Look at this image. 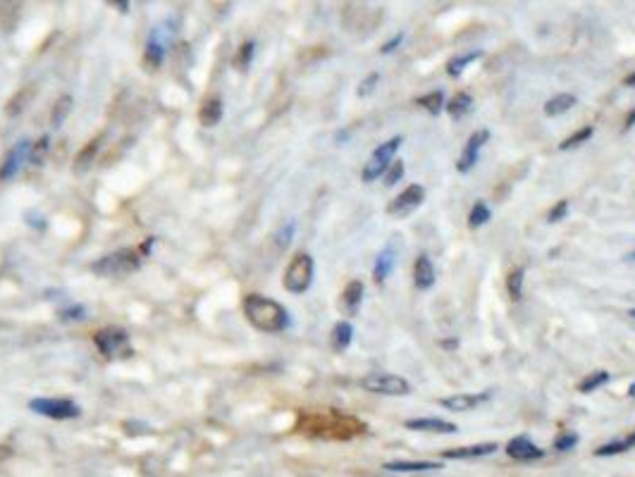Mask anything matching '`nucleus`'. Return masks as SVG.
<instances>
[{"label": "nucleus", "instance_id": "14", "mask_svg": "<svg viewBox=\"0 0 635 477\" xmlns=\"http://www.w3.org/2000/svg\"><path fill=\"white\" fill-rule=\"evenodd\" d=\"M487 399H490V392H485V394H457V396L439 399V406L447 408V411H454V413H466V411L478 408L480 403H485Z\"/></svg>", "mask_w": 635, "mask_h": 477}, {"label": "nucleus", "instance_id": "13", "mask_svg": "<svg viewBox=\"0 0 635 477\" xmlns=\"http://www.w3.org/2000/svg\"><path fill=\"white\" fill-rule=\"evenodd\" d=\"M506 454H509V459L521 461V463L538 461V459H543V456H545L543 449H540L538 444H533V439H530V436H525V434L513 436L509 444H506Z\"/></svg>", "mask_w": 635, "mask_h": 477}, {"label": "nucleus", "instance_id": "43", "mask_svg": "<svg viewBox=\"0 0 635 477\" xmlns=\"http://www.w3.org/2000/svg\"><path fill=\"white\" fill-rule=\"evenodd\" d=\"M626 444H628V446H631V449L635 446V432H631V434H628V436H626Z\"/></svg>", "mask_w": 635, "mask_h": 477}, {"label": "nucleus", "instance_id": "30", "mask_svg": "<svg viewBox=\"0 0 635 477\" xmlns=\"http://www.w3.org/2000/svg\"><path fill=\"white\" fill-rule=\"evenodd\" d=\"M506 291H509V296L513 301H518L523 296V270H521V267L509 272V277H506Z\"/></svg>", "mask_w": 635, "mask_h": 477}, {"label": "nucleus", "instance_id": "22", "mask_svg": "<svg viewBox=\"0 0 635 477\" xmlns=\"http://www.w3.org/2000/svg\"><path fill=\"white\" fill-rule=\"evenodd\" d=\"M444 110H447V115H449L452 119H464L468 112L473 110V98H471V93H466V91H459L457 96H454L449 103L444 105Z\"/></svg>", "mask_w": 635, "mask_h": 477}, {"label": "nucleus", "instance_id": "48", "mask_svg": "<svg viewBox=\"0 0 635 477\" xmlns=\"http://www.w3.org/2000/svg\"><path fill=\"white\" fill-rule=\"evenodd\" d=\"M0 456H5V451H0Z\"/></svg>", "mask_w": 635, "mask_h": 477}, {"label": "nucleus", "instance_id": "33", "mask_svg": "<svg viewBox=\"0 0 635 477\" xmlns=\"http://www.w3.org/2000/svg\"><path fill=\"white\" fill-rule=\"evenodd\" d=\"M253 50H256V43H253V41L244 43L242 48H239V55H237V60H234V65H237L239 70H246V67L251 65V60H253Z\"/></svg>", "mask_w": 635, "mask_h": 477}, {"label": "nucleus", "instance_id": "12", "mask_svg": "<svg viewBox=\"0 0 635 477\" xmlns=\"http://www.w3.org/2000/svg\"><path fill=\"white\" fill-rule=\"evenodd\" d=\"M172 38V29L167 26H156L151 31L149 41H146V63L151 67H160L165 60V50H167V41Z\"/></svg>", "mask_w": 635, "mask_h": 477}, {"label": "nucleus", "instance_id": "3", "mask_svg": "<svg viewBox=\"0 0 635 477\" xmlns=\"http://www.w3.org/2000/svg\"><path fill=\"white\" fill-rule=\"evenodd\" d=\"M142 267V251L137 248H119L115 253H108L98 258L91 265V272L98 277H124Z\"/></svg>", "mask_w": 635, "mask_h": 477}, {"label": "nucleus", "instance_id": "32", "mask_svg": "<svg viewBox=\"0 0 635 477\" xmlns=\"http://www.w3.org/2000/svg\"><path fill=\"white\" fill-rule=\"evenodd\" d=\"M592 136V127H583V129L580 132H576L573 134V136H568L564 144H559V149L561 151H568V149H576V146H580V144H585L587 139Z\"/></svg>", "mask_w": 635, "mask_h": 477}, {"label": "nucleus", "instance_id": "34", "mask_svg": "<svg viewBox=\"0 0 635 477\" xmlns=\"http://www.w3.org/2000/svg\"><path fill=\"white\" fill-rule=\"evenodd\" d=\"M578 444V434L576 432H564L557 436V441H554V449L557 451H571L573 446Z\"/></svg>", "mask_w": 635, "mask_h": 477}, {"label": "nucleus", "instance_id": "11", "mask_svg": "<svg viewBox=\"0 0 635 477\" xmlns=\"http://www.w3.org/2000/svg\"><path fill=\"white\" fill-rule=\"evenodd\" d=\"M487 141H490V132H487V129H478V132H473L471 136H468L466 146H464V153H461V158H459V163H457V170L459 172L466 174V172H471L473 167H476L478 153L487 144Z\"/></svg>", "mask_w": 635, "mask_h": 477}, {"label": "nucleus", "instance_id": "21", "mask_svg": "<svg viewBox=\"0 0 635 477\" xmlns=\"http://www.w3.org/2000/svg\"><path fill=\"white\" fill-rule=\"evenodd\" d=\"M351 339H353V327L346 320L337 322V325L332 327V334H330L332 351H337V353L346 351V348H349V344H351Z\"/></svg>", "mask_w": 635, "mask_h": 477}, {"label": "nucleus", "instance_id": "38", "mask_svg": "<svg viewBox=\"0 0 635 477\" xmlns=\"http://www.w3.org/2000/svg\"><path fill=\"white\" fill-rule=\"evenodd\" d=\"M378 72H373L370 77H365L363 82H361V86H358V96H368V93H370L373 89H375V84H378Z\"/></svg>", "mask_w": 635, "mask_h": 477}, {"label": "nucleus", "instance_id": "42", "mask_svg": "<svg viewBox=\"0 0 635 477\" xmlns=\"http://www.w3.org/2000/svg\"><path fill=\"white\" fill-rule=\"evenodd\" d=\"M624 84H626V86H631V89H633V86H635V72H633V75H628V77L624 79Z\"/></svg>", "mask_w": 635, "mask_h": 477}, {"label": "nucleus", "instance_id": "45", "mask_svg": "<svg viewBox=\"0 0 635 477\" xmlns=\"http://www.w3.org/2000/svg\"><path fill=\"white\" fill-rule=\"evenodd\" d=\"M442 346H447V348H454V346H457V341H442Z\"/></svg>", "mask_w": 635, "mask_h": 477}, {"label": "nucleus", "instance_id": "9", "mask_svg": "<svg viewBox=\"0 0 635 477\" xmlns=\"http://www.w3.org/2000/svg\"><path fill=\"white\" fill-rule=\"evenodd\" d=\"M423 200H425V189L420 184H411V186H406L390 205H387V215H392V218H406V215H411L416 208H420Z\"/></svg>", "mask_w": 635, "mask_h": 477}, {"label": "nucleus", "instance_id": "17", "mask_svg": "<svg viewBox=\"0 0 635 477\" xmlns=\"http://www.w3.org/2000/svg\"><path fill=\"white\" fill-rule=\"evenodd\" d=\"M361 304H363V282L353 279L344 286L342 291V301H339V308H342L344 315H356Z\"/></svg>", "mask_w": 635, "mask_h": 477}, {"label": "nucleus", "instance_id": "37", "mask_svg": "<svg viewBox=\"0 0 635 477\" xmlns=\"http://www.w3.org/2000/svg\"><path fill=\"white\" fill-rule=\"evenodd\" d=\"M568 215V200H559L557 205L552 208L550 213H547V223H561V220H564Z\"/></svg>", "mask_w": 635, "mask_h": 477}, {"label": "nucleus", "instance_id": "15", "mask_svg": "<svg viewBox=\"0 0 635 477\" xmlns=\"http://www.w3.org/2000/svg\"><path fill=\"white\" fill-rule=\"evenodd\" d=\"M406 429H413V432H434V434H454L457 432V425L439 418H413L406 420Z\"/></svg>", "mask_w": 635, "mask_h": 477}, {"label": "nucleus", "instance_id": "24", "mask_svg": "<svg viewBox=\"0 0 635 477\" xmlns=\"http://www.w3.org/2000/svg\"><path fill=\"white\" fill-rule=\"evenodd\" d=\"M480 58H483V50H468V53H464V55L452 58L449 65H447V75H449L452 79L461 77V75H464L466 67L471 65V63H476V60H480Z\"/></svg>", "mask_w": 635, "mask_h": 477}, {"label": "nucleus", "instance_id": "40", "mask_svg": "<svg viewBox=\"0 0 635 477\" xmlns=\"http://www.w3.org/2000/svg\"><path fill=\"white\" fill-rule=\"evenodd\" d=\"M404 41V33H397V36L392 38V41H387L383 48H380V53H383V55H387V53H392V50H397V45Z\"/></svg>", "mask_w": 635, "mask_h": 477}, {"label": "nucleus", "instance_id": "18", "mask_svg": "<svg viewBox=\"0 0 635 477\" xmlns=\"http://www.w3.org/2000/svg\"><path fill=\"white\" fill-rule=\"evenodd\" d=\"M413 284L420 291H425V289L434 284V265L427 255H418L416 263H413Z\"/></svg>", "mask_w": 635, "mask_h": 477}, {"label": "nucleus", "instance_id": "26", "mask_svg": "<svg viewBox=\"0 0 635 477\" xmlns=\"http://www.w3.org/2000/svg\"><path fill=\"white\" fill-rule=\"evenodd\" d=\"M609 380H612V375L607 373V370H594V373L587 375V377H585L583 382H580V385H578V392L592 394V392H597L599 387H604Z\"/></svg>", "mask_w": 635, "mask_h": 477}, {"label": "nucleus", "instance_id": "8", "mask_svg": "<svg viewBox=\"0 0 635 477\" xmlns=\"http://www.w3.org/2000/svg\"><path fill=\"white\" fill-rule=\"evenodd\" d=\"M29 408L33 413L46 415V418H53V420H70L82 413L77 403L70 399H31Z\"/></svg>", "mask_w": 635, "mask_h": 477}, {"label": "nucleus", "instance_id": "4", "mask_svg": "<svg viewBox=\"0 0 635 477\" xmlns=\"http://www.w3.org/2000/svg\"><path fill=\"white\" fill-rule=\"evenodd\" d=\"M313 272H316V263H313L311 255L297 253L289 260V265H287L282 284L289 294H304L313 284Z\"/></svg>", "mask_w": 635, "mask_h": 477}, {"label": "nucleus", "instance_id": "41", "mask_svg": "<svg viewBox=\"0 0 635 477\" xmlns=\"http://www.w3.org/2000/svg\"><path fill=\"white\" fill-rule=\"evenodd\" d=\"M633 127H635V107H633V110H631V112H628V117H626V124H624V129L628 132V129H633Z\"/></svg>", "mask_w": 635, "mask_h": 477}, {"label": "nucleus", "instance_id": "1", "mask_svg": "<svg viewBox=\"0 0 635 477\" xmlns=\"http://www.w3.org/2000/svg\"><path fill=\"white\" fill-rule=\"evenodd\" d=\"M297 429L316 439H330V441H346L353 436L363 434L365 425L353 415H346L342 411H304L299 415Z\"/></svg>", "mask_w": 635, "mask_h": 477}, {"label": "nucleus", "instance_id": "2", "mask_svg": "<svg viewBox=\"0 0 635 477\" xmlns=\"http://www.w3.org/2000/svg\"><path fill=\"white\" fill-rule=\"evenodd\" d=\"M244 315L258 332L277 334L289 327V313L275 299H267L263 294H249L244 299Z\"/></svg>", "mask_w": 635, "mask_h": 477}, {"label": "nucleus", "instance_id": "25", "mask_svg": "<svg viewBox=\"0 0 635 477\" xmlns=\"http://www.w3.org/2000/svg\"><path fill=\"white\" fill-rule=\"evenodd\" d=\"M394 270V251L392 248H385L383 253L378 255L375 260V270H373V277H375L378 284H383V282L390 277Z\"/></svg>", "mask_w": 635, "mask_h": 477}, {"label": "nucleus", "instance_id": "10", "mask_svg": "<svg viewBox=\"0 0 635 477\" xmlns=\"http://www.w3.org/2000/svg\"><path fill=\"white\" fill-rule=\"evenodd\" d=\"M29 151H31V141H19L17 146H12V149L5 153L3 163H0V181L12 179L19 170H22V165L26 163V158H29Z\"/></svg>", "mask_w": 635, "mask_h": 477}, {"label": "nucleus", "instance_id": "23", "mask_svg": "<svg viewBox=\"0 0 635 477\" xmlns=\"http://www.w3.org/2000/svg\"><path fill=\"white\" fill-rule=\"evenodd\" d=\"M573 105H576V96H573V93H559V96H554L545 103V115L547 117H559V115H564V112L571 110Z\"/></svg>", "mask_w": 635, "mask_h": 477}, {"label": "nucleus", "instance_id": "47", "mask_svg": "<svg viewBox=\"0 0 635 477\" xmlns=\"http://www.w3.org/2000/svg\"><path fill=\"white\" fill-rule=\"evenodd\" d=\"M628 315H631V318L635 320V308H633V311H631V313H628Z\"/></svg>", "mask_w": 635, "mask_h": 477}, {"label": "nucleus", "instance_id": "19", "mask_svg": "<svg viewBox=\"0 0 635 477\" xmlns=\"http://www.w3.org/2000/svg\"><path fill=\"white\" fill-rule=\"evenodd\" d=\"M442 463L434 461H392L385 463V470L390 473H427V470H439Z\"/></svg>", "mask_w": 635, "mask_h": 477}, {"label": "nucleus", "instance_id": "6", "mask_svg": "<svg viewBox=\"0 0 635 477\" xmlns=\"http://www.w3.org/2000/svg\"><path fill=\"white\" fill-rule=\"evenodd\" d=\"M401 136H392L390 141H385V144H380L375 151H373L370 160L365 163L363 172H361V179L365 181H375L378 177H385V172L390 170V165L394 163V156H397L399 146H401Z\"/></svg>", "mask_w": 635, "mask_h": 477}, {"label": "nucleus", "instance_id": "31", "mask_svg": "<svg viewBox=\"0 0 635 477\" xmlns=\"http://www.w3.org/2000/svg\"><path fill=\"white\" fill-rule=\"evenodd\" d=\"M70 110H72V98H70V96H63V98H60L58 103H55V107H53V117H50V119H53V124H55V127L63 124V122H65V117L70 115Z\"/></svg>", "mask_w": 635, "mask_h": 477}, {"label": "nucleus", "instance_id": "28", "mask_svg": "<svg viewBox=\"0 0 635 477\" xmlns=\"http://www.w3.org/2000/svg\"><path fill=\"white\" fill-rule=\"evenodd\" d=\"M416 103L420 105V107H425L427 112H430L432 117H437L439 112L444 110V93L442 91H432V93H427V96H420Z\"/></svg>", "mask_w": 635, "mask_h": 477}, {"label": "nucleus", "instance_id": "36", "mask_svg": "<svg viewBox=\"0 0 635 477\" xmlns=\"http://www.w3.org/2000/svg\"><path fill=\"white\" fill-rule=\"evenodd\" d=\"M46 151H48V136H43L36 146H31V151H29V163L38 165V163H41V160H43Z\"/></svg>", "mask_w": 635, "mask_h": 477}, {"label": "nucleus", "instance_id": "20", "mask_svg": "<svg viewBox=\"0 0 635 477\" xmlns=\"http://www.w3.org/2000/svg\"><path fill=\"white\" fill-rule=\"evenodd\" d=\"M198 119H201V124H203V127L220 124V119H223V100H220L218 96L203 100V105H201V110H198Z\"/></svg>", "mask_w": 635, "mask_h": 477}, {"label": "nucleus", "instance_id": "27", "mask_svg": "<svg viewBox=\"0 0 635 477\" xmlns=\"http://www.w3.org/2000/svg\"><path fill=\"white\" fill-rule=\"evenodd\" d=\"M100 141H103V136H98V139H93V141L86 144V149L79 153L77 160H75V172H84L86 167L93 163V158H96V153L100 149Z\"/></svg>", "mask_w": 635, "mask_h": 477}, {"label": "nucleus", "instance_id": "16", "mask_svg": "<svg viewBox=\"0 0 635 477\" xmlns=\"http://www.w3.org/2000/svg\"><path fill=\"white\" fill-rule=\"evenodd\" d=\"M497 444L494 441H487V444H476V446H459V449H447L442 451V459L447 461H461V459H483V456H490L497 451Z\"/></svg>", "mask_w": 635, "mask_h": 477}, {"label": "nucleus", "instance_id": "5", "mask_svg": "<svg viewBox=\"0 0 635 477\" xmlns=\"http://www.w3.org/2000/svg\"><path fill=\"white\" fill-rule=\"evenodd\" d=\"M93 344L105 358H127L132 355L129 334L122 327H103L93 334Z\"/></svg>", "mask_w": 635, "mask_h": 477}, {"label": "nucleus", "instance_id": "44", "mask_svg": "<svg viewBox=\"0 0 635 477\" xmlns=\"http://www.w3.org/2000/svg\"><path fill=\"white\" fill-rule=\"evenodd\" d=\"M628 396H633V399H635V382H633L631 387H628Z\"/></svg>", "mask_w": 635, "mask_h": 477}, {"label": "nucleus", "instance_id": "39", "mask_svg": "<svg viewBox=\"0 0 635 477\" xmlns=\"http://www.w3.org/2000/svg\"><path fill=\"white\" fill-rule=\"evenodd\" d=\"M292 237H294V223H289L282 232H279V239H277V241H279V246L287 248V244H289V241H292Z\"/></svg>", "mask_w": 635, "mask_h": 477}, {"label": "nucleus", "instance_id": "46", "mask_svg": "<svg viewBox=\"0 0 635 477\" xmlns=\"http://www.w3.org/2000/svg\"><path fill=\"white\" fill-rule=\"evenodd\" d=\"M626 260H633V263H635V251H633V253H628V255H626Z\"/></svg>", "mask_w": 635, "mask_h": 477}, {"label": "nucleus", "instance_id": "35", "mask_svg": "<svg viewBox=\"0 0 635 477\" xmlns=\"http://www.w3.org/2000/svg\"><path fill=\"white\" fill-rule=\"evenodd\" d=\"M401 177H404V163H401V160H394V163L390 165V170L385 172V184L394 186Z\"/></svg>", "mask_w": 635, "mask_h": 477}, {"label": "nucleus", "instance_id": "7", "mask_svg": "<svg viewBox=\"0 0 635 477\" xmlns=\"http://www.w3.org/2000/svg\"><path fill=\"white\" fill-rule=\"evenodd\" d=\"M361 387L365 392L373 394H385V396H406L411 394V385L399 375H390V373H373L368 377L361 380Z\"/></svg>", "mask_w": 635, "mask_h": 477}, {"label": "nucleus", "instance_id": "29", "mask_svg": "<svg viewBox=\"0 0 635 477\" xmlns=\"http://www.w3.org/2000/svg\"><path fill=\"white\" fill-rule=\"evenodd\" d=\"M490 218H492L490 205H487L485 200H478V203L471 208V215H468V227H471V230H478V227H483L485 223H490Z\"/></svg>", "mask_w": 635, "mask_h": 477}]
</instances>
